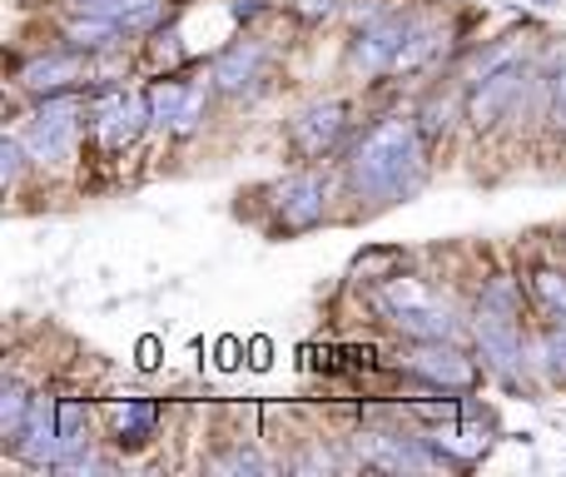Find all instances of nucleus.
Masks as SVG:
<instances>
[{"instance_id": "nucleus-9", "label": "nucleus", "mask_w": 566, "mask_h": 477, "mask_svg": "<svg viewBox=\"0 0 566 477\" xmlns=\"http://www.w3.org/2000/svg\"><path fill=\"white\" fill-rule=\"evenodd\" d=\"M85 80L90 85V60L80 55V50H55V55H40V60H30L25 70H20V85L30 90V95H60V90H70V85H80Z\"/></svg>"}, {"instance_id": "nucleus-6", "label": "nucleus", "mask_w": 566, "mask_h": 477, "mask_svg": "<svg viewBox=\"0 0 566 477\" xmlns=\"http://www.w3.org/2000/svg\"><path fill=\"white\" fill-rule=\"evenodd\" d=\"M412 20L408 15H378L373 25L358 30V40H353L348 50V65L363 70V75H378V70H392V60H398L402 40H408Z\"/></svg>"}, {"instance_id": "nucleus-24", "label": "nucleus", "mask_w": 566, "mask_h": 477, "mask_svg": "<svg viewBox=\"0 0 566 477\" xmlns=\"http://www.w3.org/2000/svg\"><path fill=\"white\" fill-rule=\"evenodd\" d=\"M532 293H537L552 313H562L566 319V273L562 269H537L532 273Z\"/></svg>"}, {"instance_id": "nucleus-32", "label": "nucleus", "mask_w": 566, "mask_h": 477, "mask_svg": "<svg viewBox=\"0 0 566 477\" xmlns=\"http://www.w3.org/2000/svg\"><path fill=\"white\" fill-rule=\"evenodd\" d=\"M293 10H298L303 20H318V15H328V10H333V0H298Z\"/></svg>"}, {"instance_id": "nucleus-7", "label": "nucleus", "mask_w": 566, "mask_h": 477, "mask_svg": "<svg viewBox=\"0 0 566 477\" xmlns=\"http://www.w3.org/2000/svg\"><path fill=\"white\" fill-rule=\"evenodd\" d=\"M15 453L30 463V468H55L60 463V398H50V393H35V403H30V418L25 428H20L15 438Z\"/></svg>"}, {"instance_id": "nucleus-1", "label": "nucleus", "mask_w": 566, "mask_h": 477, "mask_svg": "<svg viewBox=\"0 0 566 477\" xmlns=\"http://www.w3.org/2000/svg\"><path fill=\"white\" fill-rule=\"evenodd\" d=\"M422 129L408 115H382L368 135L353 145L348 155V185L363 199H402L418 195L428 179V159H422Z\"/></svg>"}, {"instance_id": "nucleus-18", "label": "nucleus", "mask_w": 566, "mask_h": 477, "mask_svg": "<svg viewBox=\"0 0 566 477\" xmlns=\"http://www.w3.org/2000/svg\"><path fill=\"white\" fill-rule=\"evenodd\" d=\"M428 443H438L442 453H452L458 463H478L482 453H488V433L482 428H452V423H442V428L428 433Z\"/></svg>"}, {"instance_id": "nucleus-23", "label": "nucleus", "mask_w": 566, "mask_h": 477, "mask_svg": "<svg viewBox=\"0 0 566 477\" xmlns=\"http://www.w3.org/2000/svg\"><path fill=\"white\" fill-rule=\"evenodd\" d=\"M398 263H402L398 249H368V253H358V259H353V273H358V279H368V283H382V279H392V273H398Z\"/></svg>"}, {"instance_id": "nucleus-14", "label": "nucleus", "mask_w": 566, "mask_h": 477, "mask_svg": "<svg viewBox=\"0 0 566 477\" xmlns=\"http://www.w3.org/2000/svg\"><path fill=\"white\" fill-rule=\"evenodd\" d=\"M378 303L388 319H398V313H418V309H432V289L422 279H402V273H392V279L378 283Z\"/></svg>"}, {"instance_id": "nucleus-22", "label": "nucleus", "mask_w": 566, "mask_h": 477, "mask_svg": "<svg viewBox=\"0 0 566 477\" xmlns=\"http://www.w3.org/2000/svg\"><path fill=\"white\" fill-rule=\"evenodd\" d=\"M30 393H25V383H15L10 379L6 383V393H0V428H6V438L15 443L20 438V428H25V418H30Z\"/></svg>"}, {"instance_id": "nucleus-21", "label": "nucleus", "mask_w": 566, "mask_h": 477, "mask_svg": "<svg viewBox=\"0 0 566 477\" xmlns=\"http://www.w3.org/2000/svg\"><path fill=\"white\" fill-rule=\"evenodd\" d=\"M145 95H149V120L165 125V129H175V115H179V105H185L189 85H179V80H159V85H149Z\"/></svg>"}, {"instance_id": "nucleus-5", "label": "nucleus", "mask_w": 566, "mask_h": 477, "mask_svg": "<svg viewBox=\"0 0 566 477\" xmlns=\"http://www.w3.org/2000/svg\"><path fill=\"white\" fill-rule=\"evenodd\" d=\"M472 339H478V349H482V359H488V369L507 373V379H517V373L527 369V343H522L517 313L482 309V303H478V323H472Z\"/></svg>"}, {"instance_id": "nucleus-27", "label": "nucleus", "mask_w": 566, "mask_h": 477, "mask_svg": "<svg viewBox=\"0 0 566 477\" xmlns=\"http://www.w3.org/2000/svg\"><path fill=\"white\" fill-rule=\"evenodd\" d=\"M199 120H205V90H189L185 105H179V115H175V135H195Z\"/></svg>"}, {"instance_id": "nucleus-20", "label": "nucleus", "mask_w": 566, "mask_h": 477, "mask_svg": "<svg viewBox=\"0 0 566 477\" xmlns=\"http://www.w3.org/2000/svg\"><path fill=\"white\" fill-rule=\"evenodd\" d=\"M85 438H90V408L75 398H60V458H70V453H85Z\"/></svg>"}, {"instance_id": "nucleus-12", "label": "nucleus", "mask_w": 566, "mask_h": 477, "mask_svg": "<svg viewBox=\"0 0 566 477\" xmlns=\"http://www.w3.org/2000/svg\"><path fill=\"white\" fill-rule=\"evenodd\" d=\"M264 65H269L264 50H259L254 40H239V45H229L224 55H219L214 85L224 90V95H244V90H254L259 80H264Z\"/></svg>"}, {"instance_id": "nucleus-11", "label": "nucleus", "mask_w": 566, "mask_h": 477, "mask_svg": "<svg viewBox=\"0 0 566 477\" xmlns=\"http://www.w3.org/2000/svg\"><path fill=\"white\" fill-rule=\"evenodd\" d=\"M328 209V185L318 175H298L279 189V219L283 229H313Z\"/></svg>"}, {"instance_id": "nucleus-4", "label": "nucleus", "mask_w": 566, "mask_h": 477, "mask_svg": "<svg viewBox=\"0 0 566 477\" xmlns=\"http://www.w3.org/2000/svg\"><path fill=\"white\" fill-rule=\"evenodd\" d=\"M402 369L418 373V379H428V383H438V388H458V393H468V388H478L482 383L478 363H472L458 343H442V339L438 343L412 339V349L402 353Z\"/></svg>"}, {"instance_id": "nucleus-28", "label": "nucleus", "mask_w": 566, "mask_h": 477, "mask_svg": "<svg viewBox=\"0 0 566 477\" xmlns=\"http://www.w3.org/2000/svg\"><path fill=\"white\" fill-rule=\"evenodd\" d=\"M25 159H30L25 139L10 135V139H6V189H15V185H20V169H25Z\"/></svg>"}, {"instance_id": "nucleus-15", "label": "nucleus", "mask_w": 566, "mask_h": 477, "mask_svg": "<svg viewBox=\"0 0 566 477\" xmlns=\"http://www.w3.org/2000/svg\"><path fill=\"white\" fill-rule=\"evenodd\" d=\"M115 40H125V30H119L115 15H80L65 25V45L80 50V55H90V50H109Z\"/></svg>"}, {"instance_id": "nucleus-26", "label": "nucleus", "mask_w": 566, "mask_h": 477, "mask_svg": "<svg viewBox=\"0 0 566 477\" xmlns=\"http://www.w3.org/2000/svg\"><path fill=\"white\" fill-rule=\"evenodd\" d=\"M448 125H452V105H448V100H428V110H422V115H418L422 139H438V135H448Z\"/></svg>"}, {"instance_id": "nucleus-8", "label": "nucleus", "mask_w": 566, "mask_h": 477, "mask_svg": "<svg viewBox=\"0 0 566 477\" xmlns=\"http://www.w3.org/2000/svg\"><path fill=\"white\" fill-rule=\"evenodd\" d=\"M522 85H527V70L512 60V65L497 70V75L478 80V85L468 90V110H462V115L472 120V129H492L512 110V100L522 95Z\"/></svg>"}, {"instance_id": "nucleus-3", "label": "nucleus", "mask_w": 566, "mask_h": 477, "mask_svg": "<svg viewBox=\"0 0 566 477\" xmlns=\"http://www.w3.org/2000/svg\"><path fill=\"white\" fill-rule=\"evenodd\" d=\"M145 125H155V120H149V95L105 90V95H95V105H90V129H95L99 149H109V155L135 145V139L145 135Z\"/></svg>"}, {"instance_id": "nucleus-31", "label": "nucleus", "mask_w": 566, "mask_h": 477, "mask_svg": "<svg viewBox=\"0 0 566 477\" xmlns=\"http://www.w3.org/2000/svg\"><path fill=\"white\" fill-rule=\"evenodd\" d=\"M547 120L566 135V70L552 80V105H547Z\"/></svg>"}, {"instance_id": "nucleus-2", "label": "nucleus", "mask_w": 566, "mask_h": 477, "mask_svg": "<svg viewBox=\"0 0 566 477\" xmlns=\"http://www.w3.org/2000/svg\"><path fill=\"white\" fill-rule=\"evenodd\" d=\"M80 95H45L35 110V120L25 125V149L35 165H60V159L75 155V139H80Z\"/></svg>"}, {"instance_id": "nucleus-16", "label": "nucleus", "mask_w": 566, "mask_h": 477, "mask_svg": "<svg viewBox=\"0 0 566 477\" xmlns=\"http://www.w3.org/2000/svg\"><path fill=\"white\" fill-rule=\"evenodd\" d=\"M438 45H442V25H438V20H412V30H408V40H402V50H398V60H392V70H398V75H408V70L428 65Z\"/></svg>"}, {"instance_id": "nucleus-10", "label": "nucleus", "mask_w": 566, "mask_h": 477, "mask_svg": "<svg viewBox=\"0 0 566 477\" xmlns=\"http://www.w3.org/2000/svg\"><path fill=\"white\" fill-rule=\"evenodd\" d=\"M343 125H348V110H343V100H323V105H308L298 120L289 125L293 145L303 149L308 159H318L323 149H333V139L343 135Z\"/></svg>"}, {"instance_id": "nucleus-29", "label": "nucleus", "mask_w": 566, "mask_h": 477, "mask_svg": "<svg viewBox=\"0 0 566 477\" xmlns=\"http://www.w3.org/2000/svg\"><path fill=\"white\" fill-rule=\"evenodd\" d=\"M264 468H269V463L259 458V453H244V448H239V453H229V458H219V463H214V473H264Z\"/></svg>"}, {"instance_id": "nucleus-30", "label": "nucleus", "mask_w": 566, "mask_h": 477, "mask_svg": "<svg viewBox=\"0 0 566 477\" xmlns=\"http://www.w3.org/2000/svg\"><path fill=\"white\" fill-rule=\"evenodd\" d=\"M155 60H159V65H179V60H185V45H179L175 30H169V35L159 30V35H155Z\"/></svg>"}, {"instance_id": "nucleus-13", "label": "nucleus", "mask_w": 566, "mask_h": 477, "mask_svg": "<svg viewBox=\"0 0 566 477\" xmlns=\"http://www.w3.org/2000/svg\"><path fill=\"white\" fill-rule=\"evenodd\" d=\"M398 333H408V339H418V343H458L462 339V323L452 319L448 309H438V303H432V309H418V313H398Z\"/></svg>"}, {"instance_id": "nucleus-19", "label": "nucleus", "mask_w": 566, "mask_h": 477, "mask_svg": "<svg viewBox=\"0 0 566 477\" xmlns=\"http://www.w3.org/2000/svg\"><path fill=\"white\" fill-rule=\"evenodd\" d=\"M527 369H542L547 379L566 383V319H557V329L527 349Z\"/></svg>"}, {"instance_id": "nucleus-17", "label": "nucleus", "mask_w": 566, "mask_h": 477, "mask_svg": "<svg viewBox=\"0 0 566 477\" xmlns=\"http://www.w3.org/2000/svg\"><path fill=\"white\" fill-rule=\"evenodd\" d=\"M109 418H115V433L125 443H145L159 423V408L149 398H119L115 408H109Z\"/></svg>"}, {"instance_id": "nucleus-25", "label": "nucleus", "mask_w": 566, "mask_h": 477, "mask_svg": "<svg viewBox=\"0 0 566 477\" xmlns=\"http://www.w3.org/2000/svg\"><path fill=\"white\" fill-rule=\"evenodd\" d=\"M482 309H502V313H517L522 309V293L512 279H492L488 289H482Z\"/></svg>"}]
</instances>
